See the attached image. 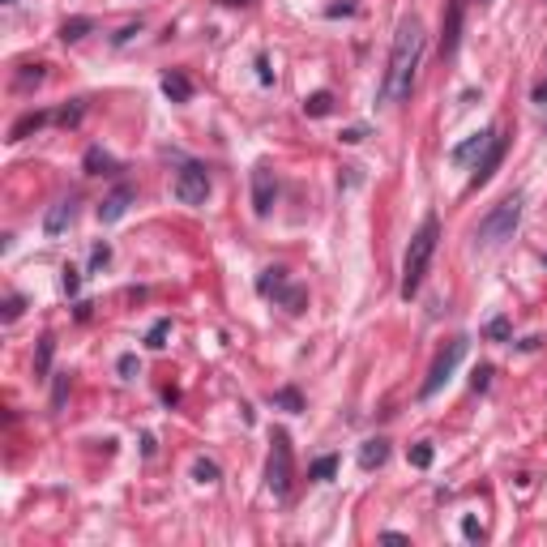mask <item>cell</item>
Masks as SVG:
<instances>
[{"label":"cell","mask_w":547,"mask_h":547,"mask_svg":"<svg viewBox=\"0 0 547 547\" xmlns=\"http://www.w3.org/2000/svg\"><path fill=\"white\" fill-rule=\"evenodd\" d=\"M51 355H56V338L43 334V338H39V351H34V372H39V377L51 372Z\"/></svg>","instance_id":"e0dca14e"},{"label":"cell","mask_w":547,"mask_h":547,"mask_svg":"<svg viewBox=\"0 0 547 547\" xmlns=\"http://www.w3.org/2000/svg\"><path fill=\"white\" fill-rule=\"evenodd\" d=\"M462 535H466L471 543H484V526H479L475 518H462Z\"/></svg>","instance_id":"d6a6232c"},{"label":"cell","mask_w":547,"mask_h":547,"mask_svg":"<svg viewBox=\"0 0 547 547\" xmlns=\"http://www.w3.org/2000/svg\"><path fill=\"white\" fill-rule=\"evenodd\" d=\"M4 4H17V0H4Z\"/></svg>","instance_id":"ee69618b"},{"label":"cell","mask_w":547,"mask_h":547,"mask_svg":"<svg viewBox=\"0 0 547 547\" xmlns=\"http://www.w3.org/2000/svg\"><path fill=\"white\" fill-rule=\"evenodd\" d=\"M484 4H488V0H484Z\"/></svg>","instance_id":"f6af8a7d"},{"label":"cell","mask_w":547,"mask_h":547,"mask_svg":"<svg viewBox=\"0 0 547 547\" xmlns=\"http://www.w3.org/2000/svg\"><path fill=\"white\" fill-rule=\"evenodd\" d=\"M334 475H338V458H334V454L317 458V462H312V471H308V479H334Z\"/></svg>","instance_id":"cb8c5ba5"},{"label":"cell","mask_w":547,"mask_h":547,"mask_svg":"<svg viewBox=\"0 0 547 547\" xmlns=\"http://www.w3.org/2000/svg\"><path fill=\"white\" fill-rule=\"evenodd\" d=\"M488 385H492V368H488V364H484V368H479V372H475V377H471V389H475V394H479V389H488Z\"/></svg>","instance_id":"e575fe53"},{"label":"cell","mask_w":547,"mask_h":547,"mask_svg":"<svg viewBox=\"0 0 547 547\" xmlns=\"http://www.w3.org/2000/svg\"><path fill=\"white\" fill-rule=\"evenodd\" d=\"M462 21H466V0H449L445 4V26H441V51L454 56L462 43Z\"/></svg>","instance_id":"ba28073f"},{"label":"cell","mask_w":547,"mask_h":547,"mask_svg":"<svg viewBox=\"0 0 547 547\" xmlns=\"http://www.w3.org/2000/svg\"><path fill=\"white\" fill-rule=\"evenodd\" d=\"M43 77H47V64H21V73L13 77V86H17V90H30V86H39Z\"/></svg>","instance_id":"ffe728a7"},{"label":"cell","mask_w":547,"mask_h":547,"mask_svg":"<svg viewBox=\"0 0 547 547\" xmlns=\"http://www.w3.org/2000/svg\"><path fill=\"white\" fill-rule=\"evenodd\" d=\"M257 77H261V86H270V81H274V73H270V60H265V56H257Z\"/></svg>","instance_id":"8d00e7d4"},{"label":"cell","mask_w":547,"mask_h":547,"mask_svg":"<svg viewBox=\"0 0 547 547\" xmlns=\"http://www.w3.org/2000/svg\"><path fill=\"white\" fill-rule=\"evenodd\" d=\"M282 274H287V270H265V274L257 278V291H261V295H278V291H282V282H287Z\"/></svg>","instance_id":"7402d4cb"},{"label":"cell","mask_w":547,"mask_h":547,"mask_svg":"<svg viewBox=\"0 0 547 547\" xmlns=\"http://www.w3.org/2000/svg\"><path fill=\"white\" fill-rule=\"evenodd\" d=\"M488 141H492V133H475V137H466L462 145H454V163H471V158H479L484 150H488Z\"/></svg>","instance_id":"2e32d148"},{"label":"cell","mask_w":547,"mask_h":547,"mask_svg":"<svg viewBox=\"0 0 547 547\" xmlns=\"http://www.w3.org/2000/svg\"><path fill=\"white\" fill-rule=\"evenodd\" d=\"M21 308H26V304H21V295H9V300H4V321H17V317H21Z\"/></svg>","instance_id":"836d02e7"},{"label":"cell","mask_w":547,"mask_h":547,"mask_svg":"<svg viewBox=\"0 0 547 547\" xmlns=\"http://www.w3.org/2000/svg\"><path fill=\"white\" fill-rule=\"evenodd\" d=\"M484 334H488L492 342H509V334H513V325H509V317H492Z\"/></svg>","instance_id":"484cf974"},{"label":"cell","mask_w":547,"mask_h":547,"mask_svg":"<svg viewBox=\"0 0 547 547\" xmlns=\"http://www.w3.org/2000/svg\"><path fill=\"white\" fill-rule=\"evenodd\" d=\"M128 205H133V188L120 184L111 197H103V205H98V223H120V218L128 214Z\"/></svg>","instance_id":"30bf717a"},{"label":"cell","mask_w":547,"mask_h":547,"mask_svg":"<svg viewBox=\"0 0 547 547\" xmlns=\"http://www.w3.org/2000/svg\"><path fill=\"white\" fill-rule=\"evenodd\" d=\"M73 218H77V201H73V197H64V201H56V205L47 210V218H43V231H47V235H64Z\"/></svg>","instance_id":"8fae6325"},{"label":"cell","mask_w":547,"mask_h":547,"mask_svg":"<svg viewBox=\"0 0 547 547\" xmlns=\"http://www.w3.org/2000/svg\"><path fill=\"white\" fill-rule=\"evenodd\" d=\"M518 223H522V197L513 193V197H505L501 205H492V210L479 218V227H475V244H484V248H496V244L513 240Z\"/></svg>","instance_id":"3957f363"},{"label":"cell","mask_w":547,"mask_h":547,"mask_svg":"<svg viewBox=\"0 0 547 547\" xmlns=\"http://www.w3.org/2000/svg\"><path fill=\"white\" fill-rule=\"evenodd\" d=\"M419 60H424V21H419V17H402V26H398V34H394V47H389L385 77H381V98H385V103L411 98Z\"/></svg>","instance_id":"6da1fadb"},{"label":"cell","mask_w":547,"mask_h":547,"mask_svg":"<svg viewBox=\"0 0 547 547\" xmlns=\"http://www.w3.org/2000/svg\"><path fill=\"white\" fill-rule=\"evenodd\" d=\"M364 137H368V133H364V128H347V133H342V141H347V145H359V141H364Z\"/></svg>","instance_id":"74e56055"},{"label":"cell","mask_w":547,"mask_h":547,"mask_svg":"<svg viewBox=\"0 0 547 547\" xmlns=\"http://www.w3.org/2000/svg\"><path fill=\"white\" fill-rule=\"evenodd\" d=\"M385 458H389V441L372 436V441H364V445H359V466H364V471H377V466H385Z\"/></svg>","instance_id":"4fadbf2b"},{"label":"cell","mask_w":547,"mask_h":547,"mask_svg":"<svg viewBox=\"0 0 547 547\" xmlns=\"http://www.w3.org/2000/svg\"><path fill=\"white\" fill-rule=\"evenodd\" d=\"M107 261H111V244H94L90 248V270H103Z\"/></svg>","instance_id":"4dcf8cb0"},{"label":"cell","mask_w":547,"mask_h":547,"mask_svg":"<svg viewBox=\"0 0 547 547\" xmlns=\"http://www.w3.org/2000/svg\"><path fill=\"white\" fill-rule=\"evenodd\" d=\"M64 389H68V377H56V389H51V407H64Z\"/></svg>","instance_id":"d590c367"},{"label":"cell","mask_w":547,"mask_h":547,"mask_svg":"<svg viewBox=\"0 0 547 547\" xmlns=\"http://www.w3.org/2000/svg\"><path fill=\"white\" fill-rule=\"evenodd\" d=\"M171 193H175V201H184V205H205V197H210V171H205L201 163H184V167L175 171Z\"/></svg>","instance_id":"8992f818"},{"label":"cell","mask_w":547,"mask_h":547,"mask_svg":"<svg viewBox=\"0 0 547 547\" xmlns=\"http://www.w3.org/2000/svg\"><path fill=\"white\" fill-rule=\"evenodd\" d=\"M274 197H278L274 171H270V167H252V214H257V218H270Z\"/></svg>","instance_id":"52a82bcc"},{"label":"cell","mask_w":547,"mask_h":547,"mask_svg":"<svg viewBox=\"0 0 547 547\" xmlns=\"http://www.w3.org/2000/svg\"><path fill=\"white\" fill-rule=\"evenodd\" d=\"M81 167H86V175H111V171H116V158H111L103 145H90L86 158H81Z\"/></svg>","instance_id":"9a60e30c"},{"label":"cell","mask_w":547,"mask_h":547,"mask_svg":"<svg viewBox=\"0 0 547 547\" xmlns=\"http://www.w3.org/2000/svg\"><path fill=\"white\" fill-rule=\"evenodd\" d=\"M436 244H441V218L428 214L424 227L411 235V248H407V257H402V300H411V295L424 287L428 265H432V257H436Z\"/></svg>","instance_id":"7a4b0ae2"},{"label":"cell","mask_w":547,"mask_h":547,"mask_svg":"<svg viewBox=\"0 0 547 547\" xmlns=\"http://www.w3.org/2000/svg\"><path fill=\"white\" fill-rule=\"evenodd\" d=\"M223 4H248V0H223Z\"/></svg>","instance_id":"7bdbcfd3"},{"label":"cell","mask_w":547,"mask_h":547,"mask_svg":"<svg viewBox=\"0 0 547 547\" xmlns=\"http://www.w3.org/2000/svg\"><path fill=\"white\" fill-rule=\"evenodd\" d=\"M535 98H539V103H547V81L539 86V90H535Z\"/></svg>","instance_id":"b9f144b4"},{"label":"cell","mask_w":547,"mask_h":547,"mask_svg":"<svg viewBox=\"0 0 547 547\" xmlns=\"http://www.w3.org/2000/svg\"><path fill=\"white\" fill-rule=\"evenodd\" d=\"M501 158H505V137H501V133H492V141H488V150H484V158L475 163V175H471V188H479V184H488V180L496 175V167H501Z\"/></svg>","instance_id":"9c48e42d"},{"label":"cell","mask_w":547,"mask_h":547,"mask_svg":"<svg viewBox=\"0 0 547 547\" xmlns=\"http://www.w3.org/2000/svg\"><path fill=\"white\" fill-rule=\"evenodd\" d=\"M462 355H466V338H454L436 359H432V368H428V381L419 385V398H436L441 389H445V381L454 377V368L462 364Z\"/></svg>","instance_id":"5b68a950"},{"label":"cell","mask_w":547,"mask_h":547,"mask_svg":"<svg viewBox=\"0 0 547 547\" xmlns=\"http://www.w3.org/2000/svg\"><path fill=\"white\" fill-rule=\"evenodd\" d=\"M90 30H94V21H90V17H68V21L60 26V39H64V43H77V39H86Z\"/></svg>","instance_id":"ac0fdd59"},{"label":"cell","mask_w":547,"mask_h":547,"mask_svg":"<svg viewBox=\"0 0 547 547\" xmlns=\"http://www.w3.org/2000/svg\"><path fill=\"white\" fill-rule=\"evenodd\" d=\"M116 372H120L124 381H133V377L141 372V364H137V355H120V359H116Z\"/></svg>","instance_id":"f1b7e54d"},{"label":"cell","mask_w":547,"mask_h":547,"mask_svg":"<svg viewBox=\"0 0 547 547\" xmlns=\"http://www.w3.org/2000/svg\"><path fill=\"white\" fill-rule=\"evenodd\" d=\"M270 407L300 415V411H304V398H300V389H278V394H270Z\"/></svg>","instance_id":"d6986e66"},{"label":"cell","mask_w":547,"mask_h":547,"mask_svg":"<svg viewBox=\"0 0 547 547\" xmlns=\"http://www.w3.org/2000/svg\"><path fill=\"white\" fill-rule=\"evenodd\" d=\"M432 458H436V449H432L428 441H419V445H411V466H419V471H428V466H432Z\"/></svg>","instance_id":"4316f807"},{"label":"cell","mask_w":547,"mask_h":547,"mask_svg":"<svg viewBox=\"0 0 547 547\" xmlns=\"http://www.w3.org/2000/svg\"><path fill=\"white\" fill-rule=\"evenodd\" d=\"M163 94H167L171 103H188V98H193V81H188L180 68H171V73H163Z\"/></svg>","instance_id":"7c38bea8"},{"label":"cell","mask_w":547,"mask_h":547,"mask_svg":"<svg viewBox=\"0 0 547 547\" xmlns=\"http://www.w3.org/2000/svg\"><path fill=\"white\" fill-rule=\"evenodd\" d=\"M381 539H385V543H407V535H402V531H385Z\"/></svg>","instance_id":"60d3db41"},{"label":"cell","mask_w":547,"mask_h":547,"mask_svg":"<svg viewBox=\"0 0 547 547\" xmlns=\"http://www.w3.org/2000/svg\"><path fill=\"white\" fill-rule=\"evenodd\" d=\"M137 30H141V21H133V26H124V30H120V34H116V43H128V39H133V34H137Z\"/></svg>","instance_id":"f35d334b"},{"label":"cell","mask_w":547,"mask_h":547,"mask_svg":"<svg viewBox=\"0 0 547 547\" xmlns=\"http://www.w3.org/2000/svg\"><path fill=\"white\" fill-rule=\"evenodd\" d=\"M278 300L287 304V312H304V304H308V295H304L300 287H282V291H278Z\"/></svg>","instance_id":"d4e9b609"},{"label":"cell","mask_w":547,"mask_h":547,"mask_svg":"<svg viewBox=\"0 0 547 547\" xmlns=\"http://www.w3.org/2000/svg\"><path fill=\"white\" fill-rule=\"evenodd\" d=\"M193 479H197V484H218V462H210V458H197V466H193Z\"/></svg>","instance_id":"83f0119b"},{"label":"cell","mask_w":547,"mask_h":547,"mask_svg":"<svg viewBox=\"0 0 547 547\" xmlns=\"http://www.w3.org/2000/svg\"><path fill=\"white\" fill-rule=\"evenodd\" d=\"M342 13H355V4H329V17H342Z\"/></svg>","instance_id":"ab89813d"},{"label":"cell","mask_w":547,"mask_h":547,"mask_svg":"<svg viewBox=\"0 0 547 547\" xmlns=\"http://www.w3.org/2000/svg\"><path fill=\"white\" fill-rule=\"evenodd\" d=\"M77 120H81V103H73V107H60V111H56V124H64V128H73Z\"/></svg>","instance_id":"f546056e"},{"label":"cell","mask_w":547,"mask_h":547,"mask_svg":"<svg viewBox=\"0 0 547 547\" xmlns=\"http://www.w3.org/2000/svg\"><path fill=\"white\" fill-rule=\"evenodd\" d=\"M304 111H308V116H329V111H334V94H329V90L308 94V98H304Z\"/></svg>","instance_id":"44dd1931"},{"label":"cell","mask_w":547,"mask_h":547,"mask_svg":"<svg viewBox=\"0 0 547 547\" xmlns=\"http://www.w3.org/2000/svg\"><path fill=\"white\" fill-rule=\"evenodd\" d=\"M60 287H64V295H77V287H81V270L64 265V278H60Z\"/></svg>","instance_id":"1f68e13d"},{"label":"cell","mask_w":547,"mask_h":547,"mask_svg":"<svg viewBox=\"0 0 547 547\" xmlns=\"http://www.w3.org/2000/svg\"><path fill=\"white\" fill-rule=\"evenodd\" d=\"M167 334H171V321L163 317V321H154V325H150V334H145V347H150V351H163V347H167Z\"/></svg>","instance_id":"603a6c76"},{"label":"cell","mask_w":547,"mask_h":547,"mask_svg":"<svg viewBox=\"0 0 547 547\" xmlns=\"http://www.w3.org/2000/svg\"><path fill=\"white\" fill-rule=\"evenodd\" d=\"M47 120H56V116H51V111H30V116H21V120L9 128V141H26V137H30V133H39Z\"/></svg>","instance_id":"5bb4252c"},{"label":"cell","mask_w":547,"mask_h":547,"mask_svg":"<svg viewBox=\"0 0 547 547\" xmlns=\"http://www.w3.org/2000/svg\"><path fill=\"white\" fill-rule=\"evenodd\" d=\"M291 479H295L291 441H287V432H274V449H270V462H265V484H270L274 496H287L291 492Z\"/></svg>","instance_id":"277c9868"}]
</instances>
